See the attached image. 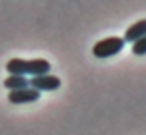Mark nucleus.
<instances>
[{
  "label": "nucleus",
  "mask_w": 146,
  "mask_h": 135,
  "mask_svg": "<svg viewBox=\"0 0 146 135\" xmlns=\"http://www.w3.org/2000/svg\"><path fill=\"white\" fill-rule=\"evenodd\" d=\"M6 71L9 75H48L50 73V63L44 58H11L6 63Z\"/></svg>",
  "instance_id": "nucleus-1"
},
{
  "label": "nucleus",
  "mask_w": 146,
  "mask_h": 135,
  "mask_svg": "<svg viewBox=\"0 0 146 135\" xmlns=\"http://www.w3.org/2000/svg\"><path fill=\"white\" fill-rule=\"evenodd\" d=\"M123 46L125 42L121 38H104L100 40V42H96L94 44V48H92V54H94L96 58H111V56H115V54H119L123 50Z\"/></svg>",
  "instance_id": "nucleus-2"
},
{
  "label": "nucleus",
  "mask_w": 146,
  "mask_h": 135,
  "mask_svg": "<svg viewBox=\"0 0 146 135\" xmlns=\"http://www.w3.org/2000/svg\"><path fill=\"white\" fill-rule=\"evenodd\" d=\"M29 87H34L38 92H52V90H58L61 87V79L56 75H38V77H31L29 79Z\"/></svg>",
  "instance_id": "nucleus-3"
},
{
  "label": "nucleus",
  "mask_w": 146,
  "mask_h": 135,
  "mask_svg": "<svg viewBox=\"0 0 146 135\" xmlns=\"http://www.w3.org/2000/svg\"><path fill=\"white\" fill-rule=\"evenodd\" d=\"M40 98V92L34 87H23V90L9 92V102L11 104H25V102H36Z\"/></svg>",
  "instance_id": "nucleus-4"
},
{
  "label": "nucleus",
  "mask_w": 146,
  "mask_h": 135,
  "mask_svg": "<svg viewBox=\"0 0 146 135\" xmlns=\"http://www.w3.org/2000/svg\"><path fill=\"white\" fill-rule=\"evenodd\" d=\"M146 36V19H140V21H136L134 25H129L127 29H125V36L121 38L123 42H138L140 38Z\"/></svg>",
  "instance_id": "nucleus-5"
},
{
  "label": "nucleus",
  "mask_w": 146,
  "mask_h": 135,
  "mask_svg": "<svg viewBox=\"0 0 146 135\" xmlns=\"http://www.w3.org/2000/svg\"><path fill=\"white\" fill-rule=\"evenodd\" d=\"M4 87L9 92L23 90V87H29V79L27 77H21V75H9V77L4 79Z\"/></svg>",
  "instance_id": "nucleus-6"
},
{
  "label": "nucleus",
  "mask_w": 146,
  "mask_h": 135,
  "mask_svg": "<svg viewBox=\"0 0 146 135\" xmlns=\"http://www.w3.org/2000/svg\"><path fill=\"white\" fill-rule=\"evenodd\" d=\"M131 52H134L136 56H144V54H146V36L131 44Z\"/></svg>",
  "instance_id": "nucleus-7"
}]
</instances>
